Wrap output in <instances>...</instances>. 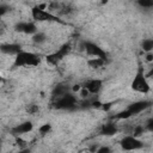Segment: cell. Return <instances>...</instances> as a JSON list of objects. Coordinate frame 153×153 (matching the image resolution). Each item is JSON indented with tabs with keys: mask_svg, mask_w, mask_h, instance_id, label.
<instances>
[{
	"mask_svg": "<svg viewBox=\"0 0 153 153\" xmlns=\"http://www.w3.org/2000/svg\"><path fill=\"white\" fill-rule=\"evenodd\" d=\"M31 14H32V18H33L35 20H37V22H45V20H47V22H55V23H60V24L67 25L66 22H63V20L60 19L59 17L51 14L50 12L45 11V4L32 7Z\"/></svg>",
	"mask_w": 153,
	"mask_h": 153,
	"instance_id": "cell-1",
	"label": "cell"
},
{
	"mask_svg": "<svg viewBox=\"0 0 153 153\" xmlns=\"http://www.w3.org/2000/svg\"><path fill=\"white\" fill-rule=\"evenodd\" d=\"M41 62L39 57L30 51H20L16 57H14V67H25V66H30V67H36L38 66Z\"/></svg>",
	"mask_w": 153,
	"mask_h": 153,
	"instance_id": "cell-2",
	"label": "cell"
},
{
	"mask_svg": "<svg viewBox=\"0 0 153 153\" xmlns=\"http://www.w3.org/2000/svg\"><path fill=\"white\" fill-rule=\"evenodd\" d=\"M131 88L140 93H148L151 91V86L148 84L147 76L143 73V69L140 67L131 81Z\"/></svg>",
	"mask_w": 153,
	"mask_h": 153,
	"instance_id": "cell-3",
	"label": "cell"
},
{
	"mask_svg": "<svg viewBox=\"0 0 153 153\" xmlns=\"http://www.w3.org/2000/svg\"><path fill=\"white\" fill-rule=\"evenodd\" d=\"M76 104H78L76 98L69 92L62 97L54 99L53 108L57 110H73V109H76Z\"/></svg>",
	"mask_w": 153,
	"mask_h": 153,
	"instance_id": "cell-4",
	"label": "cell"
},
{
	"mask_svg": "<svg viewBox=\"0 0 153 153\" xmlns=\"http://www.w3.org/2000/svg\"><path fill=\"white\" fill-rule=\"evenodd\" d=\"M120 145L123 151H136V149H141L145 146L143 142L139 137H135L134 135H127L122 137Z\"/></svg>",
	"mask_w": 153,
	"mask_h": 153,
	"instance_id": "cell-5",
	"label": "cell"
},
{
	"mask_svg": "<svg viewBox=\"0 0 153 153\" xmlns=\"http://www.w3.org/2000/svg\"><path fill=\"white\" fill-rule=\"evenodd\" d=\"M71 50H72V45H71L69 43H65V44H62V45L59 48L57 51L51 53V54H49V55L47 56V62L55 66V65H57L66 55H68V54L71 53Z\"/></svg>",
	"mask_w": 153,
	"mask_h": 153,
	"instance_id": "cell-6",
	"label": "cell"
},
{
	"mask_svg": "<svg viewBox=\"0 0 153 153\" xmlns=\"http://www.w3.org/2000/svg\"><path fill=\"white\" fill-rule=\"evenodd\" d=\"M82 45H84V49L86 50L87 55L93 56V57H100V59H105V60H108V57H106V53H105L99 45H97L96 43L85 41V42L82 43Z\"/></svg>",
	"mask_w": 153,
	"mask_h": 153,
	"instance_id": "cell-7",
	"label": "cell"
},
{
	"mask_svg": "<svg viewBox=\"0 0 153 153\" xmlns=\"http://www.w3.org/2000/svg\"><path fill=\"white\" fill-rule=\"evenodd\" d=\"M152 104L153 103L151 100H137V102H134V103L129 104L128 108H127V110L130 112L131 116H134V115H137V114L142 112L143 110L148 109Z\"/></svg>",
	"mask_w": 153,
	"mask_h": 153,
	"instance_id": "cell-8",
	"label": "cell"
},
{
	"mask_svg": "<svg viewBox=\"0 0 153 153\" xmlns=\"http://www.w3.org/2000/svg\"><path fill=\"white\" fill-rule=\"evenodd\" d=\"M14 30L17 32L26 33V35H35L37 33V26L32 22H20L14 25Z\"/></svg>",
	"mask_w": 153,
	"mask_h": 153,
	"instance_id": "cell-9",
	"label": "cell"
},
{
	"mask_svg": "<svg viewBox=\"0 0 153 153\" xmlns=\"http://www.w3.org/2000/svg\"><path fill=\"white\" fill-rule=\"evenodd\" d=\"M102 86H103V81L100 79H90V80L85 81L82 85V87L85 90H87L88 93H93V94L98 93L100 91Z\"/></svg>",
	"mask_w": 153,
	"mask_h": 153,
	"instance_id": "cell-10",
	"label": "cell"
},
{
	"mask_svg": "<svg viewBox=\"0 0 153 153\" xmlns=\"http://www.w3.org/2000/svg\"><path fill=\"white\" fill-rule=\"evenodd\" d=\"M32 129H33V124H32V122H30V121H25V122H22V123H19V124H17L16 127H13V128L11 129V133H12L13 135L18 136V135L29 133V131H31Z\"/></svg>",
	"mask_w": 153,
	"mask_h": 153,
	"instance_id": "cell-11",
	"label": "cell"
},
{
	"mask_svg": "<svg viewBox=\"0 0 153 153\" xmlns=\"http://www.w3.org/2000/svg\"><path fill=\"white\" fill-rule=\"evenodd\" d=\"M0 49H1V51H2L4 54L14 55V56H17L20 51H23L20 44H17V43H6V44H1Z\"/></svg>",
	"mask_w": 153,
	"mask_h": 153,
	"instance_id": "cell-12",
	"label": "cell"
},
{
	"mask_svg": "<svg viewBox=\"0 0 153 153\" xmlns=\"http://www.w3.org/2000/svg\"><path fill=\"white\" fill-rule=\"evenodd\" d=\"M117 130H118L117 126L114 122H108V123L102 124L99 134L100 135H105V136H112V135H115L117 133Z\"/></svg>",
	"mask_w": 153,
	"mask_h": 153,
	"instance_id": "cell-13",
	"label": "cell"
},
{
	"mask_svg": "<svg viewBox=\"0 0 153 153\" xmlns=\"http://www.w3.org/2000/svg\"><path fill=\"white\" fill-rule=\"evenodd\" d=\"M67 93H69V86L67 84H62V82L57 84L56 86H54V88L51 91V96H53L54 99H56L59 97H62V96H65Z\"/></svg>",
	"mask_w": 153,
	"mask_h": 153,
	"instance_id": "cell-14",
	"label": "cell"
},
{
	"mask_svg": "<svg viewBox=\"0 0 153 153\" xmlns=\"http://www.w3.org/2000/svg\"><path fill=\"white\" fill-rule=\"evenodd\" d=\"M87 63L92 67V68H99L102 66H104L106 63V60L105 59H100V57H92L87 61Z\"/></svg>",
	"mask_w": 153,
	"mask_h": 153,
	"instance_id": "cell-15",
	"label": "cell"
},
{
	"mask_svg": "<svg viewBox=\"0 0 153 153\" xmlns=\"http://www.w3.org/2000/svg\"><path fill=\"white\" fill-rule=\"evenodd\" d=\"M141 48H142L146 53L153 51V38H145V39L141 42Z\"/></svg>",
	"mask_w": 153,
	"mask_h": 153,
	"instance_id": "cell-16",
	"label": "cell"
},
{
	"mask_svg": "<svg viewBox=\"0 0 153 153\" xmlns=\"http://www.w3.org/2000/svg\"><path fill=\"white\" fill-rule=\"evenodd\" d=\"M32 41L36 44H42V43H44L47 41V36L43 32H37V33H35L32 36Z\"/></svg>",
	"mask_w": 153,
	"mask_h": 153,
	"instance_id": "cell-17",
	"label": "cell"
},
{
	"mask_svg": "<svg viewBox=\"0 0 153 153\" xmlns=\"http://www.w3.org/2000/svg\"><path fill=\"white\" fill-rule=\"evenodd\" d=\"M137 5L143 8H151V7H153V0H139Z\"/></svg>",
	"mask_w": 153,
	"mask_h": 153,
	"instance_id": "cell-18",
	"label": "cell"
},
{
	"mask_svg": "<svg viewBox=\"0 0 153 153\" xmlns=\"http://www.w3.org/2000/svg\"><path fill=\"white\" fill-rule=\"evenodd\" d=\"M129 117H131V115H130V112L127 109L121 111V112H118L116 115V118H118V120H126V118H129Z\"/></svg>",
	"mask_w": 153,
	"mask_h": 153,
	"instance_id": "cell-19",
	"label": "cell"
},
{
	"mask_svg": "<svg viewBox=\"0 0 153 153\" xmlns=\"http://www.w3.org/2000/svg\"><path fill=\"white\" fill-rule=\"evenodd\" d=\"M38 130H39V133H41V134H43V135H44V134H48V133L51 130V124H50V123L42 124V126L39 127V129H38Z\"/></svg>",
	"mask_w": 153,
	"mask_h": 153,
	"instance_id": "cell-20",
	"label": "cell"
},
{
	"mask_svg": "<svg viewBox=\"0 0 153 153\" xmlns=\"http://www.w3.org/2000/svg\"><path fill=\"white\" fill-rule=\"evenodd\" d=\"M26 111H27L30 115H33V114H36V112L38 111V106H37L36 104H29V105L26 106Z\"/></svg>",
	"mask_w": 153,
	"mask_h": 153,
	"instance_id": "cell-21",
	"label": "cell"
},
{
	"mask_svg": "<svg viewBox=\"0 0 153 153\" xmlns=\"http://www.w3.org/2000/svg\"><path fill=\"white\" fill-rule=\"evenodd\" d=\"M146 128H143V127H141V126H137V127H135V129H134V131H133V135L135 136V137H137V136H140L141 134H143V130H145Z\"/></svg>",
	"mask_w": 153,
	"mask_h": 153,
	"instance_id": "cell-22",
	"label": "cell"
},
{
	"mask_svg": "<svg viewBox=\"0 0 153 153\" xmlns=\"http://www.w3.org/2000/svg\"><path fill=\"white\" fill-rule=\"evenodd\" d=\"M96 153H112L111 152V148L108 147V146H100L98 147V149L96 151Z\"/></svg>",
	"mask_w": 153,
	"mask_h": 153,
	"instance_id": "cell-23",
	"label": "cell"
},
{
	"mask_svg": "<svg viewBox=\"0 0 153 153\" xmlns=\"http://www.w3.org/2000/svg\"><path fill=\"white\" fill-rule=\"evenodd\" d=\"M8 10H10V7H8L7 5L1 4V5H0V16H4L6 12H8Z\"/></svg>",
	"mask_w": 153,
	"mask_h": 153,
	"instance_id": "cell-24",
	"label": "cell"
},
{
	"mask_svg": "<svg viewBox=\"0 0 153 153\" xmlns=\"http://www.w3.org/2000/svg\"><path fill=\"white\" fill-rule=\"evenodd\" d=\"M146 129L149 130V131H153V118L149 120V121L146 123Z\"/></svg>",
	"mask_w": 153,
	"mask_h": 153,
	"instance_id": "cell-25",
	"label": "cell"
},
{
	"mask_svg": "<svg viewBox=\"0 0 153 153\" xmlns=\"http://www.w3.org/2000/svg\"><path fill=\"white\" fill-rule=\"evenodd\" d=\"M146 76H147V78H151V79H153V67H152V68L148 71V73L146 74Z\"/></svg>",
	"mask_w": 153,
	"mask_h": 153,
	"instance_id": "cell-26",
	"label": "cell"
},
{
	"mask_svg": "<svg viewBox=\"0 0 153 153\" xmlns=\"http://www.w3.org/2000/svg\"><path fill=\"white\" fill-rule=\"evenodd\" d=\"M104 110H109L110 108H111V103H106V104H103V106H102Z\"/></svg>",
	"mask_w": 153,
	"mask_h": 153,
	"instance_id": "cell-27",
	"label": "cell"
},
{
	"mask_svg": "<svg viewBox=\"0 0 153 153\" xmlns=\"http://www.w3.org/2000/svg\"><path fill=\"white\" fill-rule=\"evenodd\" d=\"M146 57H147V61H152V60H153V55H152L151 53H148Z\"/></svg>",
	"mask_w": 153,
	"mask_h": 153,
	"instance_id": "cell-28",
	"label": "cell"
},
{
	"mask_svg": "<svg viewBox=\"0 0 153 153\" xmlns=\"http://www.w3.org/2000/svg\"><path fill=\"white\" fill-rule=\"evenodd\" d=\"M18 153H30V149L29 148H24V149H20Z\"/></svg>",
	"mask_w": 153,
	"mask_h": 153,
	"instance_id": "cell-29",
	"label": "cell"
}]
</instances>
